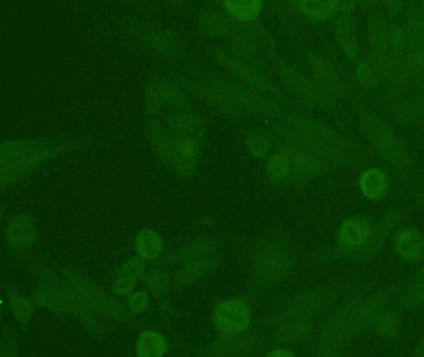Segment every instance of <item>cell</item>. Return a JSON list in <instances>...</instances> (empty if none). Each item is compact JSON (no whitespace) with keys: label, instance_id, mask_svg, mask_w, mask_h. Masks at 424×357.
I'll return each instance as SVG.
<instances>
[{"label":"cell","instance_id":"obj_12","mask_svg":"<svg viewBox=\"0 0 424 357\" xmlns=\"http://www.w3.org/2000/svg\"><path fill=\"white\" fill-rule=\"evenodd\" d=\"M0 357H18V353L11 344H6V346L0 349Z\"/></svg>","mask_w":424,"mask_h":357},{"label":"cell","instance_id":"obj_15","mask_svg":"<svg viewBox=\"0 0 424 357\" xmlns=\"http://www.w3.org/2000/svg\"><path fill=\"white\" fill-rule=\"evenodd\" d=\"M330 357H339V356H330Z\"/></svg>","mask_w":424,"mask_h":357},{"label":"cell","instance_id":"obj_7","mask_svg":"<svg viewBox=\"0 0 424 357\" xmlns=\"http://www.w3.org/2000/svg\"><path fill=\"white\" fill-rule=\"evenodd\" d=\"M362 192L368 195L370 199L376 200L385 192V182L381 174L376 170L366 171L361 176Z\"/></svg>","mask_w":424,"mask_h":357},{"label":"cell","instance_id":"obj_3","mask_svg":"<svg viewBox=\"0 0 424 357\" xmlns=\"http://www.w3.org/2000/svg\"><path fill=\"white\" fill-rule=\"evenodd\" d=\"M8 301H9V309L14 319L20 325H27V322L32 319V311H34L32 303L20 292H11V294L8 295Z\"/></svg>","mask_w":424,"mask_h":357},{"label":"cell","instance_id":"obj_8","mask_svg":"<svg viewBox=\"0 0 424 357\" xmlns=\"http://www.w3.org/2000/svg\"><path fill=\"white\" fill-rule=\"evenodd\" d=\"M140 268L142 267L138 261H132L127 265L125 273L119 278L118 283L116 285V292L119 294H125L127 292H130L139 277Z\"/></svg>","mask_w":424,"mask_h":357},{"label":"cell","instance_id":"obj_6","mask_svg":"<svg viewBox=\"0 0 424 357\" xmlns=\"http://www.w3.org/2000/svg\"><path fill=\"white\" fill-rule=\"evenodd\" d=\"M161 249V238L153 231H143L137 238V251L142 258H156Z\"/></svg>","mask_w":424,"mask_h":357},{"label":"cell","instance_id":"obj_2","mask_svg":"<svg viewBox=\"0 0 424 357\" xmlns=\"http://www.w3.org/2000/svg\"><path fill=\"white\" fill-rule=\"evenodd\" d=\"M168 349L164 337L156 332H145L142 334L137 344L138 357H163Z\"/></svg>","mask_w":424,"mask_h":357},{"label":"cell","instance_id":"obj_13","mask_svg":"<svg viewBox=\"0 0 424 357\" xmlns=\"http://www.w3.org/2000/svg\"><path fill=\"white\" fill-rule=\"evenodd\" d=\"M268 357H294V355L285 349H277L275 351L270 352Z\"/></svg>","mask_w":424,"mask_h":357},{"label":"cell","instance_id":"obj_14","mask_svg":"<svg viewBox=\"0 0 424 357\" xmlns=\"http://www.w3.org/2000/svg\"><path fill=\"white\" fill-rule=\"evenodd\" d=\"M0 306H1V296H0Z\"/></svg>","mask_w":424,"mask_h":357},{"label":"cell","instance_id":"obj_5","mask_svg":"<svg viewBox=\"0 0 424 357\" xmlns=\"http://www.w3.org/2000/svg\"><path fill=\"white\" fill-rule=\"evenodd\" d=\"M370 233L368 223L361 220H351L342 225L340 237L347 244H360L366 241Z\"/></svg>","mask_w":424,"mask_h":357},{"label":"cell","instance_id":"obj_10","mask_svg":"<svg viewBox=\"0 0 424 357\" xmlns=\"http://www.w3.org/2000/svg\"><path fill=\"white\" fill-rule=\"evenodd\" d=\"M32 237H34V231L30 227H24V226L18 225V226L11 228V242L16 244V246H24V244H30Z\"/></svg>","mask_w":424,"mask_h":357},{"label":"cell","instance_id":"obj_1","mask_svg":"<svg viewBox=\"0 0 424 357\" xmlns=\"http://www.w3.org/2000/svg\"><path fill=\"white\" fill-rule=\"evenodd\" d=\"M249 319L251 311L249 306L241 299H235L223 301V304L218 306L215 311L213 322L220 332L227 335H235L244 332L249 326Z\"/></svg>","mask_w":424,"mask_h":357},{"label":"cell","instance_id":"obj_4","mask_svg":"<svg viewBox=\"0 0 424 357\" xmlns=\"http://www.w3.org/2000/svg\"><path fill=\"white\" fill-rule=\"evenodd\" d=\"M396 249L406 258H418L423 251V241L417 232L407 230L399 234L396 242Z\"/></svg>","mask_w":424,"mask_h":357},{"label":"cell","instance_id":"obj_9","mask_svg":"<svg viewBox=\"0 0 424 357\" xmlns=\"http://www.w3.org/2000/svg\"><path fill=\"white\" fill-rule=\"evenodd\" d=\"M227 6H231V11L236 13L239 18L251 20L258 14L262 3H241L239 1V3H227Z\"/></svg>","mask_w":424,"mask_h":357},{"label":"cell","instance_id":"obj_11","mask_svg":"<svg viewBox=\"0 0 424 357\" xmlns=\"http://www.w3.org/2000/svg\"><path fill=\"white\" fill-rule=\"evenodd\" d=\"M130 306L132 311H139L144 309L145 303H146V296L143 293H135L133 296H130Z\"/></svg>","mask_w":424,"mask_h":357}]
</instances>
